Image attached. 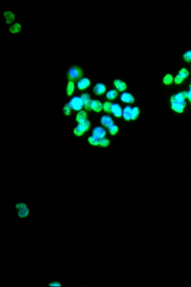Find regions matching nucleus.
<instances>
[{
	"instance_id": "17",
	"label": "nucleus",
	"mask_w": 191,
	"mask_h": 287,
	"mask_svg": "<svg viewBox=\"0 0 191 287\" xmlns=\"http://www.w3.org/2000/svg\"><path fill=\"white\" fill-rule=\"evenodd\" d=\"M87 115L84 111H81L79 112L76 116V120L79 123L83 122L86 120Z\"/></svg>"
},
{
	"instance_id": "30",
	"label": "nucleus",
	"mask_w": 191,
	"mask_h": 287,
	"mask_svg": "<svg viewBox=\"0 0 191 287\" xmlns=\"http://www.w3.org/2000/svg\"><path fill=\"white\" fill-rule=\"evenodd\" d=\"M190 89H191V84L190 85Z\"/></svg>"
},
{
	"instance_id": "8",
	"label": "nucleus",
	"mask_w": 191,
	"mask_h": 287,
	"mask_svg": "<svg viewBox=\"0 0 191 287\" xmlns=\"http://www.w3.org/2000/svg\"><path fill=\"white\" fill-rule=\"evenodd\" d=\"M84 106L85 109L88 110H91V105L92 101L91 100L89 94L87 93H84L81 96Z\"/></svg>"
},
{
	"instance_id": "13",
	"label": "nucleus",
	"mask_w": 191,
	"mask_h": 287,
	"mask_svg": "<svg viewBox=\"0 0 191 287\" xmlns=\"http://www.w3.org/2000/svg\"><path fill=\"white\" fill-rule=\"evenodd\" d=\"M93 91L97 95H102L105 92V86L102 83H98L94 87Z\"/></svg>"
},
{
	"instance_id": "5",
	"label": "nucleus",
	"mask_w": 191,
	"mask_h": 287,
	"mask_svg": "<svg viewBox=\"0 0 191 287\" xmlns=\"http://www.w3.org/2000/svg\"><path fill=\"white\" fill-rule=\"evenodd\" d=\"M68 104L71 107L76 111L81 110L84 106L82 98L78 97H73L70 101Z\"/></svg>"
},
{
	"instance_id": "7",
	"label": "nucleus",
	"mask_w": 191,
	"mask_h": 287,
	"mask_svg": "<svg viewBox=\"0 0 191 287\" xmlns=\"http://www.w3.org/2000/svg\"><path fill=\"white\" fill-rule=\"evenodd\" d=\"M106 131L103 127H97L94 129L93 135L99 139H102L106 135Z\"/></svg>"
},
{
	"instance_id": "20",
	"label": "nucleus",
	"mask_w": 191,
	"mask_h": 287,
	"mask_svg": "<svg viewBox=\"0 0 191 287\" xmlns=\"http://www.w3.org/2000/svg\"><path fill=\"white\" fill-rule=\"evenodd\" d=\"M74 89V82L72 81H69L67 87V94L69 96L72 95Z\"/></svg>"
},
{
	"instance_id": "14",
	"label": "nucleus",
	"mask_w": 191,
	"mask_h": 287,
	"mask_svg": "<svg viewBox=\"0 0 191 287\" xmlns=\"http://www.w3.org/2000/svg\"><path fill=\"white\" fill-rule=\"evenodd\" d=\"M121 99L123 102L129 103H133L135 101V99L133 95L127 92L123 93L122 94Z\"/></svg>"
},
{
	"instance_id": "21",
	"label": "nucleus",
	"mask_w": 191,
	"mask_h": 287,
	"mask_svg": "<svg viewBox=\"0 0 191 287\" xmlns=\"http://www.w3.org/2000/svg\"><path fill=\"white\" fill-rule=\"evenodd\" d=\"M140 113L138 107H135L132 109L131 113V119L134 120L137 118Z\"/></svg>"
},
{
	"instance_id": "6",
	"label": "nucleus",
	"mask_w": 191,
	"mask_h": 287,
	"mask_svg": "<svg viewBox=\"0 0 191 287\" xmlns=\"http://www.w3.org/2000/svg\"><path fill=\"white\" fill-rule=\"evenodd\" d=\"M189 75V72L186 69L182 68L180 71L175 78V82L176 84H181L182 81Z\"/></svg>"
},
{
	"instance_id": "3",
	"label": "nucleus",
	"mask_w": 191,
	"mask_h": 287,
	"mask_svg": "<svg viewBox=\"0 0 191 287\" xmlns=\"http://www.w3.org/2000/svg\"><path fill=\"white\" fill-rule=\"evenodd\" d=\"M15 208L16 210L17 216L21 220H25L30 215V209L27 205L24 203L16 204Z\"/></svg>"
},
{
	"instance_id": "10",
	"label": "nucleus",
	"mask_w": 191,
	"mask_h": 287,
	"mask_svg": "<svg viewBox=\"0 0 191 287\" xmlns=\"http://www.w3.org/2000/svg\"><path fill=\"white\" fill-rule=\"evenodd\" d=\"M101 122L104 126L108 128H109L113 125V119L108 116L105 115L102 116L101 118Z\"/></svg>"
},
{
	"instance_id": "18",
	"label": "nucleus",
	"mask_w": 191,
	"mask_h": 287,
	"mask_svg": "<svg viewBox=\"0 0 191 287\" xmlns=\"http://www.w3.org/2000/svg\"><path fill=\"white\" fill-rule=\"evenodd\" d=\"M132 109L130 106L125 107L123 112V117L126 120H129L131 119V111Z\"/></svg>"
},
{
	"instance_id": "27",
	"label": "nucleus",
	"mask_w": 191,
	"mask_h": 287,
	"mask_svg": "<svg viewBox=\"0 0 191 287\" xmlns=\"http://www.w3.org/2000/svg\"><path fill=\"white\" fill-rule=\"evenodd\" d=\"M183 57L185 60L188 62H191V51H186L183 55Z\"/></svg>"
},
{
	"instance_id": "4",
	"label": "nucleus",
	"mask_w": 191,
	"mask_h": 287,
	"mask_svg": "<svg viewBox=\"0 0 191 287\" xmlns=\"http://www.w3.org/2000/svg\"><path fill=\"white\" fill-rule=\"evenodd\" d=\"M90 127V122L88 120H86L83 122L79 123L74 129V134L75 135L78 136L82 135L86 131L89 129Z\"/></svg>"
},
{
	"instance_id": "22",
	"label": "nucleus",
	"mask_w": 191,
	"mask_h": 287,
	"mask_svg": "<svg viewBox=\"0 0 191 287\" xmlns=\"http://www.w3.org/2000/svg\"><path fill=\"white\" fill-rule=\"evenodd\" d=\"M88 141L90 144L94 145H99V139L96 138L93 135L92 136L88 138Z\"/></svg>"
},
{
	"instance_id": "19",
	"label": "nucleus",
	"mask_w": 191,
	"mask_h": 287,
	"mask_svg": "<svg viewBox=\"0 0 191 287\" xmlns=\"http://www.w3.org/2000/svg\"><path fill=\"white\" fill-rule=\"evenodd\" d=\"M118 95V93L115 90L113 89L108 91L106 94V97L109 99L112 100L115 99Z\"/></svg>"
},
{
	"instance_id": "26",
	"label": "nucleus",
	"mask_w": 191,
	"mask_h": 287,
	"mask_svg": "<svg viewBox=\"0 0 191 287\" xmlns=\"http://www.w3.org/2000/svg\"><path fill=\"white\" fill-rule=\"evenodd\" d=\"M109 141L108 139L102 138L99 141V145L102 147H107L109 144Z\"/></svg>"
},
{
	"instance_id": "16",
	"label": "nucleus",
	"mask_w": 191,
	"mask_h": 287,
	"mask_svg": "<svg viewBox=\"0 0 191 287\" xmlns=\"http://www.w3.org/2000/svg\"><path fill=\"white\" fill-rule=\"evenodd\" d=\"M114 84L116 88L119 91H125L127 89L126 84L124 82L118 79H117L114 81Z\"/></svg>"
},
{
	"instance_id": "12",
	"label": "nucleus",
	"mask_w": 191,
	"mask_h": 287,
	"mask_svg": "<svg viewBox=\"0 0 191 287\" xmlns=\"http://www.w3.org/2000/svg\"><path fill=\"white\" fill-rule=\"evenodd\" d=\"M111 112L117 117H121L123 114L121 107L117 104H114L112 105Z\"/></svg>"
},
{
	"instance_id": "24",
	"label": "nucleus",
	"mask_w": 191,
	"mask_h": 287,
	"mask_svg": "<svg viewBox=\"0 0 191 287\" xmlns=\"http://www.w3.org/2000/svg\"><path fill=\"white\" fill-rule=\"evenodd\" d=\"M173 81V77L170 74H168L166 75L165 76L164 79H163V81L165 84H171L172 83Z\"/></svg>"
},
{
	"instance_id": "11",
	"label": "nucleus",
	"mask_w": 191,
	"mask_h": 287,
	"mask_svg": "<svg viewBox=\"0 0 191 287\" xmlns=\"http://www.w3.org/2000/svg\"><path fill=\"white\" fill-rule=\"evenodd\" d=\"M91 82L90 80L87 78L81 79L77 84V87L79 89L83 90L88 88L90 85Z\"/></svg>"
},
{
	"instance_id": "9",
	"label": "nucleus",
	"mask_w": 191,
	"mask_h": 287,
	"mask_svg": "<svg viewBox=\"0 0 191 287\" xmlns=\"http://www.w3.org/2000/svg\"><path fill=\"white\" fill-rule=\"evenodd\" d=\"M48 286H63V280L59 278H50L49 281L46 283Z\"/></svg>"
},
{
	"instance_id": "2",
	"label": "nucleus",
	"mask_w": 191,
	"mask_h": 287,
	"mask_svg": "<svg viewBox=\"0 0 191 287\" xmlns=\"http://www.w3.org/2000/svg\"><path fill=\"white\" fill-rule=\"evenodd\" d=\"M83 73L79 66H74L70 68L68 72V79L69 81L77 82L82 78Z\"/></svg>"
},
{
	"instance_id": "15",
	"label": "nucleus",
	"mask_w": 191,
	"mask_h": 287,
	"mask_svg": "<svg viewBox=\"0 0 191 287\" xmlns=\"http://www.w3.org/2000/svg\"><path fill=\"white\" fill-rule=\"evenodd\" d=\"M91 109L95 111L99 112L102 110L103 108V105L99 101L93 100L91 103Z\"/></svg>"
},
{
	"instance_id": "1",
	"label": "nucleus",
	"mask_w": 191,
	"mask_h": 287,
	"mask_svg": "<svg viewBox=\"0 0 191 287\" xmlns=\"http://www.w3.org/2000/svg\"><path fill=\"white\" fill-rule=\"evenodd\" d=\"M187 92H182L175 94L171 98V107L175 111L182 113L186 106L185 99L187 98Z\"/></svg>"
},
{
	"instance_id": "25",
	"label": "nucleus",
	"mask_w": 191,
	"mask_h": 287,
	"mask_svg": "<svg viewBox=\"0 0 191 287\" xmlns=\"http://www.w3.org/2000/svg\"><path fill=\"white\" fill-rule=\"evenodd\" d=\"M109 132L112 135H114L117 134L118 131V128L117 125H113L109 127Z\"/></svg>"
},
{
	"instance_id": "29",
	"label": "nucleus",
	"mask_w": 191,
	"mask_h": 287,
	"mask_svg": "<svg viewBox=\"0 0 191 287\" xmlns=\"http://www.w3.org/2000/svg\"><path fill=\"white\" fill-rule=\"evenodd\" d=\"M187 98H188L190 100L191 102V89L190 90L189 92H187Z\"/></svg>"
},
{
	"instance_id": "23",
	"label": "nucleus",
	"mask_w": 191,
	"mask_h": 287,
	"mask_svg": "<svg viewBox=\"0 0 191 287\" xmlns=\"http://www.w3.org/2000/svg\"><path fill=\"white\" fill-rule=\"evenodd\" d=\"M112 104L111 102H105L103 104V109L104 111L107 113H110L111 112Z\"/></svg>"
},
{
	"instance_id": "28",
	"label": "nucleus",
	"mask_w": 191,
	"mask_h": 287,
	"mask_svg": "<svg viewBox=\"0 0 191 287\" xmlns=\"http://www.w3.org/2000/svg\"><path fill=\"white\" fill-rule=\"evenodd\" d=\"M63 112L66 115L68 116L71 113V107L68 104H66L63 108Z\"/></svg>"
}]
</instances>
